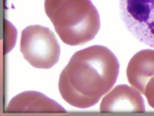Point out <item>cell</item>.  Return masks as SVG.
Here are the masks:
<instances>
[{"label":"cell","mask_w":154,"mask_h":116,"mask_svg":"<svg viewBox=\"0 0 154 116\" xmlns=\"http://www.w3.org/2000/svg\"><path fill=\"white\" fill-rule=\"evenodd\" d=\"M45 12L64 43L79 45L94 39L100 17L91 0H45Z\"/></svg>","instance_id":"cell-2"},{"label":"cell","mask_w":154,"mask_h":116,"mask_svg":"<svg viewBox=\"0 0 154 116\" xmlns=\"http://www.w3.org/2000/svg\"><path fill=\"white\" fill-rule=\"evenodd\" d=\"M6 112L65 113L66 109L55 100L37 91L18 94L8 104Z\"/></svg>","instance_id":"cell-6"},{"label":"cell","mask_w":154,"mask_h":116,"mask_svg":"<svg viewBox=\"0 0 154 116\" xmlns=\"http://www.w3.org/2000/svg\"><path fill=\"white\" fill-rule=\"evenodd\" d=\"M154 77V50H143L134 54L127 68L128 83L143 94L148 81Z\"/></svg>","instance_id":"cell-7"},{"label":"cell","mask_w":154,"mask_h":116,"mask_svg":"<svg viewBox=\"0 0 154 116\" xmlns=\"http://www.w3.org/2000/svg\"><path fill=\"white\" fill-rule=\"evenodd\" d=\"M119 72V60L105 46L93 45L79 50L60 73V95L70 106L91 107L114 86Z\"/></svg>","instance_id":"cell-1"},{"label":"cell","mask_w":154,"mask_h":116,"mask_svg":"<svg viewBox=\"0 0 154 116\" xmlns=\"http://www.w3.org/2000/svg\"><path fill=\"white\" fill-rule=\"evenodd\" d=\"M143 95L147 99L149 106L154 109V77L148 81L144 90Z\"/></svg>","instance_id":"cell-8"},{"label":"cell","mask_w":154,"mask_h":116,"mask_svg":"<svg viewBox=\"0 0 154 116\" xmlns=\"http://www.w3.org/2000/svg\"><path fill=\"white\" fill-rule=\"evenodd\" d=\"M121 19L138 41L154 47V0H119Z\"/></svg>","instance_id":"cell-4"},{"label":"cell","mask_w":154,"mask_h":116,"mask_svg":"<svg viewBox=\"0 0 154 116\" xmlns=\"http://www.w3.org/2000/svg\"><path fill=\"white\" fill-rule=\"evenodd\" d=\"M101 112L145 111V103L140 92L133 86L119 85L104 96L101 101Z\"/></svg>","instance_id":"cell-5"},{"label":"cell","mask_w":154,"mask_h":116,"mask_svg":"<svg viewBox=\"0 0 154 116\" xmlns=\"http://www.w3.org/2000/svg\"><path fill=\"white\" fill-rule=\"evenodd\" d=\"M20 50L24 59L37 68H50L58 62L60 45L47 27L34 25L22 31Z\"/></svg>","instance_id":"cell-3"}]
</instances>
